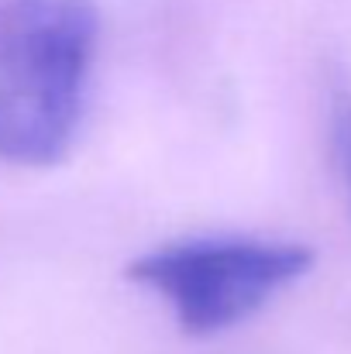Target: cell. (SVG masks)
<instances>
[{"mask_svg": "<svg viewBox=\"0 0 351 354\" xmlns=\"http://www.w3.org/2000/svg\"><path fill=\"white\" fill-rule=\"evenodd\" d=\"M327 138H331V158L345 189V203L351 214V86H331L327 104Z\"/></svg>", "mask_w": 351, "mask_h": 354, "instance_id": "obj_3", "label": "cell"}, {"mask_svg": "<svg viewBox=\"0 0 351 354\" xmlns=\"http://www.w3.org/2000/svg\"><path fill=\"white\" fill-rule=\"evenodd\" d=\"M100 45L93 0H0V162L48 169L73 148Z\"/></svg>", "mask_w": 351, "mask_h": 354, "instance_id": "obj_1", "label": "cell"}, {"mask_svg": "<svg viewBox=\"0 0 351 354\" xmlns=\"http://www.w3.org/2000/svg\"><path fill=\"white\" fill-rule=\"evenodd\" d=\"M314 261L317 251L296 241L186 237L134 258L127 279L159 292L190 337H210L258 313Z\"/></svg>", "mask_w": 351, "mask_h": 354, "instance_id": "obj_2", "label": "cell"}]
</instances>
